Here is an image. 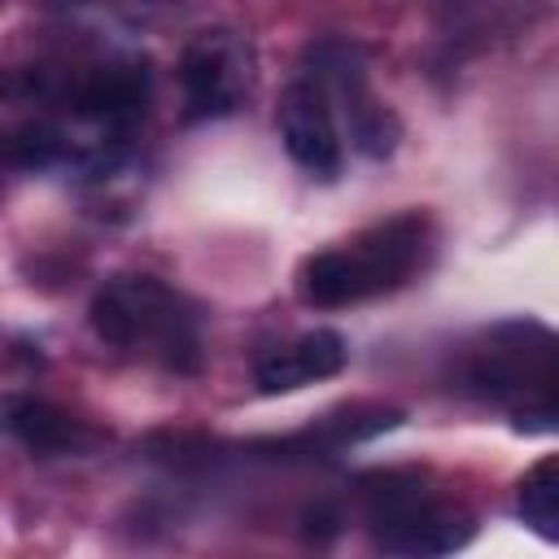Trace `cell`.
<instances>
[{"instance_id": "obj_1", "label": "cell", "mask_w": 559, "mask_h": 559, "mask_svg": "<svg viewBox=\"0 0 559 559\" xmlns=\"http://www.w3.org/2000/svg\"><path fill=\"white\" fill-rule=\"evenodd\" d=\"M424 249H428V223L419 214H397L362 231L349 249L314 253L301 266V297L323 310L367 301L376 293L406 284L424 262Z\"/></svg>"}, {"instance_id": "obj_2", "label": "cell", "mask_w": 559, "mask_h": 559, "mask_svg": "<svg viewBox=\"0 0 559 559\" xmlns=\"http://www.w3.org/2000/svg\"><path fill=\"white\" fill-rule=\"evenodd\" d=\"M92 328L118 349H148L175 371L201 362L197 319L153 275H118L92 297Z\"/></svg>"}, {"instance_id": "obj_3", "label": "cell", "mask_w": 559, "mask_h": 559, "mask_svg": "<svg viewBox=\"0 0 559 559\" xmlns=\"http://www.w3.org/2000/svg\"><path fill=\"white\" fill-rule=\"evenodd\" d=\"M467 384L502 406L520 411L524 419H542L550 428L555 419V336L524 319V323H498L480 349H472Z\"/></svg>"}, {"instance_id": "obj_4", "label": "cell", "mask_w": 559, "mask_h": 559, "mask_svg": "<svg viewBox=\"0 0 559 559\" xmlns=\"http://www.w3.org/2000/svg\"><path fill=\"white\" fill-rule=\"evenodd\" d=\"M367 524L397 555H445L472 542V515L428 498L415 480H384L367 502Z\"/></svg>"}, {"instance_id": "obj_5", "label": "cell", "mask_w": 559, "mask_h": 559, "mask_svg": "<svg viewBox=\"0 0 559 559\" xmlns=\"http://www.w3.org/2000/svg\"><path fill=\"white\" fill-rule=\"evenodd\" d=\"M179 83H183V105H188L183 114L192 122L227 118L253 83L249 39L240 31H227V26L197 31L183 44V57H179Z\"/></svg>"}, {"instance_id": "obj_6", "label": "cell", "mask_w": 559, "mask_h": 559, "mask_svg": "<svg viewBox=\"0 0 559 559\" xmlns=\"http://www.w3.org/2000/svg\"><path fill=\"white\" fill-rule=\"evenodd\" d=\"M310 61L319 66L314 70V83L319 87H332L341 100H345V122H349V140L358 153L367 157H389L397 148V118L371 96L367 87V70H362V57L354 44H319L310 52Z\"/></svg>"}, {"instance_id": "obj_7", "label": "cell", "mask_w": 559, "mask_h": 559, "mask_svg": "<svg viewBox=\"0 0 559 559\" xmlns=\"http://www.w3.org/2000/svg\"><path fill=\"white\" fill-rule=\"evenodd\" d=\"M280 140L288 148V157L319 175V179H336L341 175V135L332 122V100L328 87H319L314 79H297L284 87L280 96Z\"/></svg>"}, {"instance_id": "obj_8", "label": "cell", "mask_w": 559, "mask_h": 559, "mask_svg": "<svg viewBox=\"0 0 559 559\" xmlns=\"http://www.w3.org/2000/svg\"><path fill=\"white\" fill-rule=\"evenodd\" d=\"M349 349H345V336L332 332V328H314L306 336H297L293 345L275 349L271 358L258 362V389L262 393H293L301 384H314V380H328L345 367Z\"/></svg>"}, {"instance_id": "obj_9", "label": "cell", "mask_w": 559, "mask_h": 559, "mask_svg": "<svg viewBox=\"0 0 559 559\" xmlns=\"http://www.w3.org/2000/svg\"><path fill=\"white\" fill-rule=\"evenodd\" d=\"M0 428L39 454H70V450H83L92 441V432L70 411H61L44 397H31V393L0 397Z\"/></svg>"}, {"instance_id": "obj_10", "label": "cell", "mask_w": 559, "mask_h": 559, "mask_svg": "<svg viewBox=\"0 0 559 559\" xmlns=\"http://www.w3.org/2000/svg\"><path fill=\"white\" fill-rule=\"evenodd\" d=\"M144 100H148L144 74H135L131 66H127V70H96V74L74 92V114H79V122H87L92 131L118 140V135H127V127L144 114Z\"/></svg>"}, {"instance_id": "obj_11", "label": "cell", "mask_w": 559, "mask_h": 559, "mask_svg": "<svg viewBox=\"0 0 559 559\" xmlns=\"http://www.w3.org/2000/svg\"><path fill=\"white\" fill-rule=\"evenodd\" d=\"M520 515L546 537H559V463L542 459L524 480H520Z\"/></svg>"}, {"instance_id": "obj_12", "label": "cell", "mask_w": 559, "mask_h": 559, "mask_svg": "<svg viewBox=\"0 0 559 559\" xmlns=\"http://www.w3.org/2000/svg\"><path fill=\"white\" fill-rule=\"evenodd\" d=\"M9 162L26 166V170H44V166H57L70 157V135L61 127H48V122H31L22 127L13 140H9Z\"/></svg>"}]
</instances>
